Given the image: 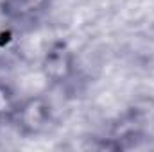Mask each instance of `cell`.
<instances>
[{"mask_svg":"<svg viewBox=\"0 0 154 152\" xmlns=\"http://www.w3.org/2000/svg\"><path fill=\"white\" fill-rule=\"evenodd\" d=\"M39 68L50 86H65L77 74L75 52L66 41L54 39L43 52Z\"/></svg>","mask_w":154,"mask_h":152,"instance_id":"3","label":"cell"},{"mask_svg":"<svg viewBox=\"0 0 154 152\" xmlns=\"http://www.w3.org/2000/svg\"><path fill=\"white\" fill-rule=\"evenodd\" d=\"M18 106H20V99L16 97L14 90L9 84L0 82V123L2 125H13Z\"/></svg>","mask_w":154,"mask_h":152,"instance_id":"5","label":"cell"},{"mask_svg":"<svg viewBox=\"0 0 154 152\" xmlns=\"http://www.w3.org/2000/svg\"><path fill=\"white\" fill-rule=\"evenodd\" d=\"M54 122L52 102L45 95H31L20 100L13 127L23 138H36L43 134Z\"/></svg>","mask_w":154,"mask_h":152,"instance_id":"2","label":"cell"},{"mask_svg":"<svg viewBox=\"0 0 154 152\" xmlns=\"http://www.w3.org/2000/svg\"><path fill=\"white\" fill-rule=\"evenodd\" d=\"M52 5V0H2L0 13L14 23H31L39 20Z\"/></svg>","mask_w":154,"mask_h":152,"instance_id":"4","label":"cell"},{"mask_svg":"<svg viewBox=\"0 0 154 152\" xmlns=\"http://www.w3.org/2000/svg\"><path fill=\"white\" fill-rule=\"evenodd\" d=\"M154 141V97L140 95L129 102L122 116L116 120L109 138L100 145L102 149L122 150L138 143Z\"/></svg>","mask_w":154,"mask_h":152,"instance_id":"1","label":"cell"}]
</instances>
